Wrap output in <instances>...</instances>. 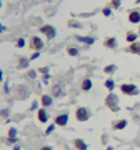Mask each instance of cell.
Instances as JSON below:
<instances>
[{"label": "cell", "mask_w": 140, "mask_h": 150, "mask_svg": "<svg viewBox=\"0 0 140 150\" xmlns=\"http://www.w3.org/2000/svg\"><path fill=\"white\" fill-rule=\"evenodd\" d=\"M48 79H50V74H48V73L43 74V83H44V84H47V83H48Z\"/></svg>", "instance_id": "31"}, {"label": "cell", "mask_w": 140, "mask_h": 150, "mask_svg": "<svg viewBox=\"0 0 140 150\" xmlns=\"http://www.w3.org/2000/svg\"><path fill=\"white\" fill-rule=\"evenodd\" d=\"M91 88H92V81H91L89 79H84L81 83V90L82 91H89Z\"/></svg>", "instance_id": "14"}, {"label": "cell", "mask_w": 140, "mask_h": 150, "mask_svg": "<svg viewBox=\"0 0 140 150\" xmlns=\"http://www.w3.org/2000/svg\"><path fill=\"white\" fill-rule=\"evenodd\" d=\"M3 80V70H0V81Z\"/></svg>", "instance_id": "38"}, {"label": "cell", "mask_w": 140, "mask_h": 150, "mask_svg": "<svg viewBox=\"0 0 140 150\" xmlns=\"http://www.w3.org/2000/svg\"><path fill=\"white\" fill-rule=\"evenodd\" d=\"M69 121V114L68 113H63V114H59L55 117V124L56 125H61V127H65Z\"/></svg>", "instance_id": "8"}, {"label": "cell", "mask_w": 140, "mask_h": 150, "mask_svg": "<svg viewBox=\"0 0 140 150\" xmlns=\"http://www.w3.org/2000/svg\"><path fill=\"white\" fill-rule=\"evenodd\" d=\"M27 66H29V59H26L25 57H19L18 69H26Z\"/></svg>", "instance_id": "17"}, {"label": "cell", "mask_w": 140, "mask_h": 150, "mask_svg": "<svg viewBox=\"0 0 140 150\" xmlns=\"http://www.w3.org/2000/svg\"><path fill=\"white\" fill-rule=\"evenodd\" d=\"M73 145H74V147L78 149V150H87L88 149V145H87L82 139H74V141H73Z\"/></svg>", "instance_id": "12"}, {"label": "cell", "mask_w": 140, "mask_h": 150, "mask_svg": "<svg viewBox=\"0 0 140 150\" xmlns=\"http://www.w3.org/2000/svg\"><path fill=\"white\" fill-rule=\"evenodd\" d=\"M127 124H128L127 120H117V121L113 123V128L114 129H124L127 127Z\"/></svg>", "instance_id": "13"}, {"label": "cell", "mask_w": 140, "mask_h": 150, "mask_svg": "<svg viewBox=\"0 0 140 150\" xmlns=\"http://www.w3.org/2000/svg\"><path fill=\"white\" fill-rule=\"evenodd\" d=\"M103 15L104 17H110V15H111V10H110V7H104L103 8Z\"/></svg>", "instance_id": "26"}, {"label": "cell", "mask_w": 140, "mask_h": 150, "mask_svg": "<svg viewBox=\"0 0 140 150\" xmlns=\"http://www.w3.org/2000/svg\"><path fill=\"white\" fill-rule=\"evenodd\" d=\"M37 118H39V121L43 123V124L48 121V114H47L45 109H39L37 110Z\"/></svg>", "instance_id": "11"}, {"label": "cell", "mask_w": 140, "mask_h": 150, "mask_svg": "<svg viewBox=\"0 0 140 150\" xmlns=\"http://www.w3.org/2000/svg\"><path fill=\"white\" fill-rule=\"evenodd\" d=\"M69 26L70 28H77V29H80L82 26L80 22H77V21H69Z\"/></svg>", "instance_id": "23"}, {"label": "cell", "mask_w": 140, "mask_h": 150, "mask_svg": "<svg viewBox=\"0 0 140 150\" xmlns=\"http://www.w3.org/2000/svg\"><path fill=\"white\" fill-rule=\"evenodd\" d=\"M8 138H17V128L11 127L8 129Z\"/></svg>", "instance_id": "24"}, {"label": "cell", "mask_w": 140, "mask_h": 150, "mask_svg": "<svg viewBox=\"0 0 140 150\" xmlns=\"http://www.w3.org/2000/svg\"><path fill=\"white\" fill-rule=\"evenodd\" d=\"M40 150H52V149H51L50 146H43V147H41Z\"/></svg>", "instance_id": "36"}, {"label": "cell", "mask_w": 140, "mask_h": 150, "mask_svg": "<svg viewBox=\"0 0 140 150\" xmlns=\"http://www.w3.org/2000/svg\"><path fill=\"white\" fill-rule=\"evenodd\" d=\"M136 39H137V35H136L135 32H128L127 33V39H125V40H127L128 43H135Z\"/></svg>", "instance_id": "18"}, {"label": "cell", "mask_w": 140, "mask_h": 150, "mask_svg": "<svg viewBox=\"0 0 140 150\" xmlns=\"http://www.w3.org/2000/svg\"><path fill=\"white\" fill-rule=\"evenodd\" d=\"M120 90H121L122 94H125V95H137L139 94V88L135 86V84H122L120 87Z\"/></svg>", "instance_id": "2"}, {"label": "cell", "mask_w": 140, "mask_h": 150, "mask_svg": "<svg viewBox=\"0 0 140 150\" xmlns=\"http://www.w3.org/2000/svg\"><path fill=\"white\" fill-rule=\"evenodd\" d=\"M8 109H3V110H0V116L1 117H4V118H7L8 117Z\"/></svg>", "instance_id": "29"}, {"label": "cell", "mask_w": 140, "mask_h": 150, "mask_svg": "<svg viewBox=\"0 0 140 150\" xmlns=\"http://www.w3.org/2000/svg\"><path fill=\"white\" fill-rule=\"evenodd\" d=\"M43 35H45L47 36V39H54L55 35H56V30H55V28L52 26V25H43V26L39 29Z\"/></svg>", "instance_id": "3"}, {"label": "cell", "mask_w": 140, "mask_h": 150, "mask_svg": "<svg viewBox=\"0 0 140 150\" xmlns=\"http://www.w3.org/2000/svg\"><path fill=\"white\" fill-rule=\"evenodd\" d=\"M110 6H111L113 8H120V6H121V0H111V1H110Z\"/></svg>", "instance_id": "22"}, {"label": "cell", "mask_w": 140, "mask_h": 150, "mask_svg": "<svg viewBox=\"0 0 140 150\" xmlns=\"http://www.w3.org/2000/svg\"><path fill=\"white\" fill-rule=\"evenodd\" d=\"M76 40L81 41V43H85V44H94V43H95V39H94V37H84V36H76Z\"/></svg>", "instance_id": "16"}, {"label": "cell", "mask_w": 140, "mask_h": 150, "mask_svg": "<svg viewBox=\"0 0 140 150\" xmlns=\"http://www.w3.org/2000/svg\"><path fill=\"white\" fill-rule=\"evenodd\" d=\"M39 57H40V52H39V51H36L34 54H32V57H30V61H33V59H37Z\"/></svg>", "instance_id": "33"}, {"label": "cell", "mask_w": 140, "mask_h": 150, "mask_svg": "<svg viewBox=\"0 0 140 150\" xmlns=\"http://www.w3.org/2000/svg\"><path fill=\"white\" fill-rule=\"evenodd\" d=\"M7 143H8V145H14V143H17V142H18V138H7Z\"/></svg>", "instance_id": "27"}, {"label": "cell", "mask_w": 140, "mask_h": 150, "mask_svg": "<svg viewBox=\"0 0 140 150\" xmlns=\"http://www.w3.org/2000/svg\"><path fill=\"white\" fill-rule=\"evenodd\" d=\"M128 18H129V22L131 23H139L140 22V10L139 8L129 10Z\"/></svg>", "instance_id": "6"}, {"label": "cell", "mask_w": 140, "mask_h": 150, "mask_svg": "<svg viewBox=\"0 0 140 150\" xmlns=\"http://www.w3.org/2000/svg\"><path fill=\"white\" fill-rule=\"evenodd\" d=\"M68 54L70 57H77L78 55V48H76V47H68Z\"/></svg>", "instance_id": "21"}, {"label": "cell", "mask_w": 140, "mask_h": 150, "mask_svg": "<svg viewBox=\"0 0 140 150\" xmlns=\"http://www.w3.org/2000/svg\"><path fill=\"white\" fill-rule=\"evenodd\" d=\"M104 87L107 88L108 91H113V90H114V81L111 80V79H108V80H106V81H104Z\"/></svg>", "instance_id": "20"}, {"label": "cell", "mask_w": 140, "mask_h": 150, "mask_svg": "<svg viewBox=\"0 0 140 150\" xmlns=\"http://www.w3.org/2000/svg\"><path fill=\"white\" fill-rule=\"evenodd\" d=\"M139 36H140V26H139Z\"/></svg>", "instance_id": "41"}, {"label": "cell", "mask_w": 140, "mask_h": 150, "mask_svg": "<svg viewBox=\"0 0 140 150\" xmlns=\"http://www.w3.org/2000/svg\"><path fill=\"white\" fill-rule=\"evenodd\" d=\"M65 94H66L65 87L61 83H58V84H55L52 87V95H54V98H62V96H65Z\"/></svg>", "instance_id": "7"}, {"label": "cell", "mask_w": 140, "mask_h": 150, "mask_svg": "<svg viewBox=\"0 0 140 150\" xmlns=\"http://www.w3.org/2000/svg\"><path fill=\"white\" fill-rule=\"evenodd\" d=\"M19 149H21V146H19V145H17V146H15V147H14L13 150H19Z\"/></svg>", "instance_id": "39"}, {"label": "cell", "mask_w": 140, "mask_h": 150, "mask_svg": "<svg viewBox=\"0 0 140 150\" xmlns=\"http://www.w3.org/2000/svg\"><path fill=\"white\" fill-rule=\"evenodd\" d=\"M40 102L44 108H47V106H51V105H52V98H51L50 95H43L41 96V99H40Z\"/></svg>", "instance_id": "15"}, {"label": "cell", "mask_w": 140, "mask_h": 150, "mask_svg": "<svg viewBox=\"0 0 140 150\" xmlns=\"http://www.w3.org/2000/svg\"><path fill=\"white\" fill-rule=\"evenodd\" d=\"M115 70H117V66H115V65H107V66L103 69V72L107 73V74H111V73H114Z\"/></svg>", "instance_id": "19"}, {"label": "cell", "mask_w": 140, "mask_h": 150, "mask_svg": "<svg viewBox=\"0 0 140 150\" xmlns=\"http://www.w3.org/2000/svg\"><path fill=\"white\" fill-rule=\"evenodd\" d=\"M104 105H106L111 112H118V110H120V99H118V96L115 95V94H113V92L106 96Z\"/></svg>", "instance_id": "1"}, {"label": "cell", "mask_w": 140, "mask_h": 150, "mask_svg": "<svg viewBox=\"0 0 140 150\" xmlns=\"http://www.w3.org/2000/svg\"><path fill=\"white\" fill-rule=\"evenodd\" d=\"M0 7H1V0H0Z\"/></svg>", "instance_id": "42"}, {"label": "cell", "mask_w": 140, "mask_h": 150, "mask_svg": "<svg viewBox=\"0 0 140 150\" xmlns=\"http://www.w3.org/2000/svg\"><path fill=\"white\" fill-rule=\"evenodd\" d=\"M136 3H137V4H139V3H140V0H136Z\"/></svg>", "instance_id": "40"}, {"label": "cell", "mask_w": 140, "mask_h": 150, "mask_svg": "<svg viewBox=\"0 0 140 150\" xmlns=\"http://www.w3.org/2000/svg\"><path fill=\"white\" fill-rule=\"evenodd\" d=\"M27 76L30 79H36V72H34V70H29V72H27Z\"/></svg>", "instance_id": "30"}, {"label": "cell", "mask_w": 140, "mask_h": 150, "mask_svg": "<svg viewBox=\"0 0 140 150\" xmlns=\"http://www.w3.org/2000/svg\"><path fill=\"white\" fill-rule=\"evenodd\" d=\"M48 70H50V69L47 68V66H45V68H40V69H39V72H40L41 74H45V73H48Z\"/></svg>", "instance_id": "32"}, {"label": "cell", "mask_w": 140, "mask_h": 150, "mask_svg": "<svg viewBox=\"0 0 140 150\" xmlns=\"http://www.w3.org/2000/svg\"><path fill=\"white\" fill-rule=\"evenodd\" d=\"M76 118H77V121L84 123V121H87V120L89 118V112H88L85 108H78V109L76 110Z\"/></svg>", "instance_id": "5"}, {"label": "cell", "mask_w": 140, "mask_h": 150, "mask_svg": "<svg viewBox=\"0 0 140 150\" xmlns=\"http://www.w3.org/2000/svg\"><path fill=\"white\" fill-rule=\"evenodd\" d=\"M29 47L32 48V50H36V51H40L43 47H44V43L41 40L40 37L37 36H32L30 37V41H29Z\"/></svg>", "instance_id": "4"}, {"label": "cell", "mask_w": 140, "mask_h": 150, "mask_svg": "<svg viewBox=\"0 0 140 150\" xmlns=\"http://www.w3.org/2000/svg\"><path fill=\"white\" fill-rule=\"evenodd\" d=\"M4 30H6V28L3 26L1 23H0V33H3V32H4Z\"/></svg>", "instance_id": "37"}, {"label": "cell", "mask_w": 140, "mask_h": 150, "mask_svg": "<svg viewBox=\"0 0 140 150\" xmlns=\"http://www.w3.org/2000/svg\"><path fill=\"white\" fill-rule=\"evenodd\" d=\"M128 52L131 54H136V55H140V43L135 41V43H131V46L127 48Z\"/></svg>", "instance_id": "10"}, {"label": "cell", "mask_w": 140, "mask_h": 150, "mask_svg": "<svg viewBox=\"0 0 140 150\" xmlns=\"http://www.w3.org/2000/svg\"><path fill=\"white\" fill-rule=\"evenodd\" d=\"M15 46L18 47V48L25 47V39H22V37H21V39H18V40H17V43H15Z\"/></svg>", "instance_id": "25"}, {"label": "cell", "mask_w": 140, "mask_h": 150, "mask_svg": "<svg viewBox=\"0 0 140 150\" xmlns=\"http://www.w3.org/2000/svg\"><path fill=\"white\" fill-rule=\"evenodd\" d=\"M10 92V90H8V83L6 81V84H4V94H8Z\"/></svg>", "instance_id": "34"}, {"label": "cell", "mask_w": 140, "mask_h": 150, "mask_svg": "<svg viewBox=\"0 0 140 150\" xmlns=\"http://www.w3.org/2000/svg\"><path fill=\"white\" fill-rule=\"evenodd\" d=\"M36 108H37V102H33V103H32V108H30V109H32V110H34V109H36Z\"/></svg>", "instance_id": "35"}, {"label": "cell", "mask_w": 140, "mask_h": 150, "mask_svg": "<svg viewBox=\"0 0 140 150\" xmlns=\"http://www.w3.org/2000/svg\"><path fill=\"white\" fill-rule=\"evenodd\" d=\"M55 125H56V124H51L50 127L47 128V131H45V135H50L51 132H52V131L55 129Z\"/></svg>", "instance_id": "28"}, {"label": "cell", "mask_w": 140, "mask_h": 150, "mask_svg": "<svg viewBox=\"0 0 140 150\" xmlns=\"http://www.w3.org/2000/svg\"><path fill=\"white\" fill-rule=\"evenodd\" d=\"M103 46L107 48H115L117 47V39L115 37H106L103 41Z\"/></svg>", "instance_id": "9"}]
</instances>
